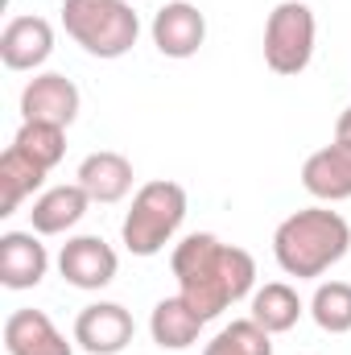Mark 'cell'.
Segmentation results:
<instances>
[{
  "mask_svg": "<svg viewBox=\"0 0 351 355\" xmlns=\"http://www.w3.org/2000/svg\"><path fill=\"white\" fill-rule=\"evenodd\" d=\"M62 29L91 58H124L141 37V17L128 0H67Z\"/></svg>",
  "mask_w": 351,
  "mask_h": 355,
  "instance_id": "3",
  "label": "cell"
},
{
  "mask_svg": "<svg viewBox=\"0 0 351 355\" xmlns=\"http://www.w3.org/2000/svg\"><path fill=\"white\" fill-rule=\"evenodd\" d=\"M116 268H120V257L103 236H71L58 252L62 281L75 285V289H87V293L108 289L116 281Z\"/></svg>",
  "mask_w": 351,
  "mask_h": 355,
  "instance_id": "6",
  "label": "cell"
},
{
  "mask_svg": "<svg viewBox=\"0 0 351 355\" xmlns=\"http://www.w3.org/2000/svg\"><path fill=\"white\" fill-rule=\"evenodd\" d=\"M351 248V223L331 207H302L285 215L273 232V257L285 277L318 281Z\"/></svg>",
  "mask_w": 351,
  "mask_h": 355,
  "instance_id": "2",
  "label": "cell"
},
{
  "mask_svg": "<svg viewBox=\"0 0 351 355\" xmlns=\"http://www.w3.org/2000/svg\"><path fill=\"white\" fill-rule=\"evenodd\" d=\"M87 207H91V198L79 182H71V186H50V190H42V194L33 198V207H29V232H37V236H67V232H75V227L83 223Z\"/></svg>",
  "mask_w": 351,
  "mask_h": 355,
  "instance_id": "13",
  "label": "cell"
},
{
  "mask_svg": "<svg viewBox=\"0 0 351 355\" xmlns=\"http://www.w3.org/2000/svg\"><path fill=\"white\" fill-rule=\"evenodd\" d=\"M54 54V25L46 17H12L0 29V62L8 71H37Z\"/></svg>",
  "mask_w": 351,
  "mask_h": 355,
  "instance_id": "10",
  "label": "cell"
},
{
  "mask_svg": "<svg viewBox=\"0 0 351 355\" xmlns=\"http://www.w3.org/2000/svg\"><path fill=\"white\" fill-rule=\"evenodd\" d=\"M318 21L306 0H281L264 21V67L273 75H302L314 58Z\"/></svg>",
  "mask_w": 351,
  "mask_h": 355,
  "instance_id": "5",
  "label": "cell"
},
{
  "mask_svg": "<svg viewBox=\"0 0 351 355\" xmlns=\"http://www.w3.org/2000/svg\"><path fill=\"white\" fill-rule=\"evenodd\" d=\"M203 327H207V318L182 293L162 297L153 306V314H149V335H153V343L162 352H186V347H194L198 335H203Z\"/></svg>",
  "mask_w": 351,
  "mask_h": 355,
  "instance_id": "16",
  "label": "cell"
},
{
  "mask_svg": "<svg viewBox=\"0 0 351 355\" xmlns=\"http://www.w3.org/2000/svg\"><path fill=\"white\" fill-rule=\"evenodd\" d=\"M75 182L87 190L91 202L112 207V202L128 198V190H132V162L124 153H116V149H99V153H87L79 162Z\"/></svg>",
  "mask_w": 351,
  "mask_h": 355,
  "instance_id": "15",
  "label": "cell"
},
{
  "mask_svg": "<svg viewBox=\"0 0 351 355\" xmlns=\"http://www.w3.org/2000/svg\"><path fill=\"white\" fill-rule=\"evenodd\" d=\"M186 219V190L170 178H153L132 194V207L124 211L120 240L132 257H157L178 236Z\"/></svg>",
  "mask_w": 351,
  "mask_h": 355,
  "instance_id": "4",
  "label": "cell"
},
{
  "mask_svg": "<svg viewBox=\"0 0 351 355\" xmlns=\"http://www.w3.org/2000/svg\"><path fill=\"white\" fill-rule=\"evenodd\" d=\"M174 268L178 293L211 322L248 293H257V261L240 244H223L211 232H194L182 244H174Z\"/></svg>",
  "mask_w": 351,
  "mask_h": 355,
  "instance_id": "1",
  "label": "cell"
},
{
  "mask_svg": "<svg viewBox=\"0 0 351 355\" xmlns=\"http://www.w3.org/2000/svg\"><path fill=\"white\" fill-rule=\"evenodd\" d=\"M310 318L327 335H348L351 331V285L348 281H323L310 297Z\"/></svg>",
  "mask_w": 351,
  "mask_h": 355,
  "instance_id": "20",
  "label": "cell"
},
{
  "mask_svg": "<svg viewBox=\"0 0 351 355\" xmlns=\"http://www.w3.org/2000/svg\"><path fill=\"white\" fill-rule=\"evenodd\" d=\"M12 145L25 157H33L42 170H54L67 157V128L62 124H46V120H21Z\"/></svg>",
  "mask_w": 351,
  "mask_h": 355,
  "instance_id": "19",
  "label": "cell"
},
{
  "mask_svg": "<svg viewBox=\"0 0 351 355\" xmlns=\"http://www.w3.org/2000/svg\"><path fill=\"white\" fill-rule=\"evenodd\" d=\"M46 174H50V170H42L33 157H25L17 145H8V149L0 153V215H4V219L17 215L21 202L42 190Z\"/></svg>",
  "mask_w": 351,
  "mask_h": 355,
  "instance_id": "17",
  "label": "cell"
},
{
  "mask_svg": "<svg viewBox=\"0 0 351 355\" xmlns=\"http://www.w3.org/2000/svg\"><path fill=\"white\" fill-rule=\"evenodd\" d=\"M302 186L318 202H343V198H351V145L331 141V145L314 149L306 157V166H302Z\"/></svg>",
  "mask_w": 351,
  "mask_h": 355,
  "instance_id": "12",
  "label": "cell"
},
{
  "mask_svg": "<svg viewBox=\"0 0 351 355\" xmlns=\"http://www.w3.org/2000/svg\"><path fill=\"white\" fill-rule=\"evenodd\" d=\"M302 314H306V306H302L298 289L285 285V281H268L252 293V314L248 318H257L268 335H285L302 322Z\"/></svg>",
  "mask_w": 351,
  "mask_h": 355,
  "instance_id": "18",
  "label": "cell"
},
{
  "mask_svg": "<svg viewBox=\"0 0 351 355\" xmlns=\"http://www.w3.org/2000/svg\"><path fill=\"white\" fill-rule=\"evenodd\" d=\"M149 33H153L157 54L182 62V58H194V54L203 50V42H207V17H203L198 4H190V0H170V4H162V8L153 12Z\"/></svg>",
  "mask_w": 351,
  "mask_h": 355,
  "instance_id": "8",
  "label": "cell"
},
{
  "mask_svg": "<svg viewBox=\"0 0 351 355\" xmlns=\"http://www.w3.org/2000/svg\"><path fill=\"white\" fill-rule=\"evenodd\" d=\"M203 355H273V335L257 318H236L203 347Z\"/></svg>",
  "mask_w": 351,
  "mask_h": 355,
  "instance_id": "21",
  "label": "cell"
},
{
  "mask_svg": "<svg viewBox=\"0 0 351 355\" xmlns=\"http://www.w3.org/2000/svg\"><path fill=\"white\" fill-rule=\"evenodd\" d=\"M79 103H83V95L75 87V79H67L58 71H42L21 91V120H46V124L71 128L79 116Z\"/></svg>",
  "mask_w": 351,
  "mask_h": 355,
  "instance_id": "9",
  "label": "cell"
},
{
  "mask_svg": "<svg viewBox=\"0 0 351 355\" xmlns=\"http://www.w3.org/2000/svg\"><path fill=\"white\" fill-rule=\"evenodd\" d=\"M50 272V252L37 232H4L0 236V285L4 289H37Z\"/></svg>",
  "mask_w": 351,
  "mask_h": 355,
  "instance_id": "11",
  "label": "cell"
},
{
  "mask_svg": "<svg viewBox=\"0 0 351 355\" xmlns=\"http://www.w3.org/2000/svg\"><path fill=\"white\" fill-rule=\"evenodd\" d=\"M335 141H343V145H351V103L339 112V120H335Z\"/></svg>",
  "mask_w": 351,
  "mask_h": 355,
  "instance_id": "22",
  "label": "cell"
},
{
  "mask_svg": "<svg viewBox=\"0 0 351 355\" xmlns=\"http://www.w3.org/2000/svg\"><path fill=\"white\" fill-rule=\"evenodd\" d=\"M137 335L132 314L120 302H91L75 318V343L87 355H120Z\"/></svg>",
  "mask_w": 351,
  "mask_h": 355,
  "instance_id": "7",
  "label": "cell"
},
{
  "mask_svg": "<svg viewBox=\"0 0 351 355\" xmlns=\"http://www.w3.org/2000/svg\"><path fill=\"white\" fill-rule=\"evenodd\" d=\"M4 352L8 355H75L67 335L54 327L46 310H12L4 318Z\"/></svg>",
  "mask_w": 351,
  "mask_h": 355,
  "instance_id": "14",
  "label": "cell"
}]
</instances>
